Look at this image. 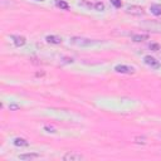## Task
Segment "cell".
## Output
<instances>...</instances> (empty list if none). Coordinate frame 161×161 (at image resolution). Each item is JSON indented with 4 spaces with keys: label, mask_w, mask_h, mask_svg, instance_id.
Masks as SVG:
<instances>
[{
    "label": "cell",
    "mask_w": 161,
    "mask_h": 161,
    "mask_svg": "<svg viewBox=\"0 0 161 161\" xmlns=\"http://www.w3.org/2000/svg\"><path fill=\"white\" fill-rule=\"evenodd\" d=\"M115 70L117 73H125V74H133L135 73V68L130 67V65H123V64H118L115 67Z\"/></svg>",
    "instance_id": "3"
},
{
    "label": "cell",
    "mask_w": 161,
    "mask_h": 161,
    "mask_svg": "<svg viewBox=\"0 0 161 161\" xmlns=\"http://www.w3.org/2000/svg\"><path fill=\"white\" fill-rule=\"evenodd\" d=\"M150 49H151V50H153V52H157V50L160 49V45H158V44H153V43H152V44H150Z\"/></svg>",
    "instance_id": "15"
},
{
    "label": "cell",
    "mask_w": 161,
    "mask_h": 161,
    "mask_svg": "<svg viewBox=\"0 0 161 161\" xmlns=\"http://www.w3.org/2000/svg\"><path fill=\"white\" fill-rule=\"evenodd\" d=\"M13 142H14V145L18 146V147H27V146H29V142H28L25 138H22V137L15 138Z\"/></svg>",
    "instance_id": "9"
},
{
    "label": "cell",
    "mask_w": 161,
    "mask_h": 161,
    "mask_svg": "<svg viewBox=\"0 0 161 161\" xmlns=\"http://www.w3.org/2000/svg\"><path fill=\"white\" fill-rule=\"evenodd\" d=\"M10 38H12V40H13L15 47H23L27 43V39L24 37H22V35H12Z\"/></svg>",
    "instance_id": "6"
},
{
    "label": "cell",
    "mask_w": 161,
    "mask_h": 161,
    "mask_svg": "<svg viewBox=\"0 0 161 161\" xmlns=\"http://www.w3.org/2000/svg\"><path fill=\"white\" fill-rule=\"evenodd\" d=\"M9 108H10V111H17V110H19V105H15V103H12V105L9 106Z\"/></svg>",
    "instance_id": "16"
},
{
    "label": "cell",
    "mask_w": 161,
    "mask_h": 161,
    "mask_svg": "<svg viewBox=\"0 0 161 161\" xmlns=\"http://www.w3.org/2000/svg\"><path fill=\"white\" fill-rule=\"evenodd\" d=\"M83 155H80V153H77V152H68L63 156V160L64 161H80V160H83Z\"/></svg>",
    "instance_id": "4"
},
{
    "label": "cell",
    "mask_w": 161,
    "mask_h": 161,
    "mask_svg": "<svg viewBox=\"0 0 161 161\" xmlns=\"http://www.w3.org/2000/svg\"><path fill=\"white\" fill-rule=\"evenodd\" d=\"M44 128H45L48 132H55V131H54V128H52V127H48V126H45Z\"/></svg>",
    "instance_id": "17"
},
{
    "label": "cell",
    "mask_w": 161,
    "mask_h": 161,
    "mask_svg": "<svg viewBox=\"0 0 161 161\" xmlns=\"http://www.w3.org/2000/svg\"><path fill=\"white\" fill-rule=\"evenodd\" d=\"M126 13H127V14H131V15L141 17V15H143V14H145V10H143V8H141V7L131 5V7H128V8L126 9Z\"/></svg>",
    "instance_id": "2"
},
{
    "label": "cell",
    "mask_w": 161,
    "mask_h": 161,
    "mask_svg": "<svg viewBox=\"0 0 161 161\" xmlns=\"http://www.w3.org/2000/svg\"><path fill=\"white\" fill-rule=\"evenodd\" d=\"M40 2H42V0H40Z\"/></svg>",
    "instance_id": "18"
},
{
    "label": "cell",
    "mask_w": 161,
    "mask_h": 161,
    "mask_svg": "<svg viewBox=\"0 0 161 161\" xmlns=\"http://www.w3.org/2000/svg\"><path fill=\"white\" fill-rule=\"evenodd\" d=\"M20 160H34V158H38L40 157L39 153H34V152H30V153H23V155H19L18 156Z\"/></svg>",
    "instance_id": "7"
},
{
    "label": "cell",
    "mask_w": 161,
    "mask_h": 161,
    "mask_svg": "<svg viewBox=\"0 0 161 161\" xmlns=\"http://www.w3.org/2000/svg\"><path fill=\"white\" fill-rule=\"evenodd\" d=\"M95 8H96V10L102 12V10L105 9V4H103V3H96V4H95Z\"/></svg>",
    "instance_id": "14"
},
{
    "label": "cell",
    "mask_w": 161,
    "mask_h": 161,
    "mask_svg": "<svg viewBox=\"0 0 161 161\" xmlns=\"http://www.w3.org/2000/svg\"><path fill=\"white\" fill-rule=\"evenodd\" d=\"M55 5L58 8H60V9H63V10H68L69 9V5L64 2V0H55Z\"/></svg>",
    "instance_id": "12"
},
{
    "label": "cell",
    "mask_w": 161,
    "mask_h": 161,
    "mask_svg": "<svg viewBox=\"0 0 161 161\" xmlns=\"http://www.w3.org/2000/svg\"><path fill=\"white\" fill-rule=\"evenodd\" d=\"M70 43L74 45H78V47H91V45L97 44L98 42L87 39V38H82V37H73V38H70Z\"/></svg>",
    "instance_id": "1"
},
{
    "label": "cell",
    "mask_w": 161,
    "mask_h": 161,
    "mask_svg": "<svg viewBox=\"0 0 161 161\" xmlns=\"http://www.w3.org/2000/svg\"><path fill=\"white\" fill-rule=\"evenodd\" d=\"M45 40L50 44H60L62 43V38L60 37H57V35H48L45 38Z\"/></svg>",
    "instance_id": "8"
},
{
    "label": "cell",
    "mask_w": 161,
    "mask_h": 161,
    "mask_svg": "<svg viewBox=\"0 0 161 161\" xmlns=\"http://www.w3.org/2000/svg\"><path fill=\"white\" fill-rule=\"evenodd\" d=\"M150 10H151V13H152L153 15L160 17V15H161V4H152V5L150 7Z\"/></svg>",
    "instance_id": "10"
},
{
    "label": "cell",
    "mask_w": 161,
    "mask_h": 161,
    "mask_svg": "<svg viewBox=\"0 0 161 161\" xmlns=\"http://www.w3.org/2000/svg\"><path fill=\"white\" fill-rule=\"evenodd\" d=\"M132 39H133V42L140 43V42H145V40H147V39H148V35H147V34H137V35H133V37H132Z\"/></svg>",
    "instance_id": "11"
},
{
    "label": "cell",
    "mask_w": 161,
    "mask_h": 161,
    "mask_svg": "<svg viewBox=\"0 0 161 161\" xmlns=\"http://www.w3.org/2000/svg\"><path fill=\"white\" fill-rule=\"evenodd\" d=\"M143 60H145V63H146L148 67H151V68H153V69L160 68V62L156 60V59H155L153 57H151V55H146V57L143 58Z\"/></svg>",
    "instance_id": "5"
},
{
    "label": "cell",
    "mask_w": 161,
    "mask_h": 161,
    "mask_svg": "<svg viewBox=\"0 0 161 161\" xmlns=\"http://www.w3.org/2000/svg\"><path fill=\"white\" fill-rule=\"evenodd\" d=\"M111 4L115 7V8H121L122 7V3H121V0H110Z\"/></svg>",
    "instance_id": "13"
}]
</instances>
